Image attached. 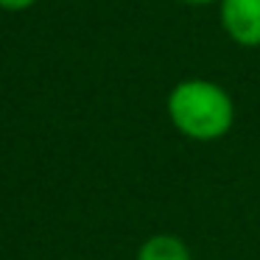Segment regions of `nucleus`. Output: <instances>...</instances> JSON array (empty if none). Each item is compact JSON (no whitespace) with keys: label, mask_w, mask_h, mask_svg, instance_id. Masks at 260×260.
Listing matches in <instances>:
<instances>
[{"label":"nucleus","mask_w":260,"mask_h":260,"mask_svg":"<svg viewBox=\"0 0 260 260\" xmlns=\"http://www.w3.org/2000/svg\"><path fill=\"white\" fill-rule=\"evenodd\" d=\"M165 112L182 137L196 143H215L230 135L235 123V101L232 95L210 79L176 81L168 92Z\"/></svg>","instance_id":"f257e3e1"},{"label":"nucleus","mask_w":260,"mask_h":260,"mask_svg":"<svg viewBox=\"0 0 260 260\" xmlns=\"http://www.w3.org/2000/svg\"><path fill=\"white\" fill-rule=\"evenodd\" d=\"M218 20L235 45L260 48V0H221Z\"/></svg>","instance_id":"f03ea898"},{"label":"nucleus","mask_w":260,"mask_h":260,"mask_svg":"<svg viewBox=\"0 0 260 260\" xmlns=\"http://www.w3.org/2000/svg\"><path fill=\"white\" fill-rule=\"evenodd\" d=\"M37 0H0V9H6V12H25Z\"/></svg>","instance_id":"20e7f679"},{"label":"nucleus","mask_w":260,"mask_h":260,"mask_svg":"<svg viewBox=\"0 0 260 260\" xmlns=\"http://www.w3.org/2000/svg\"><path fill=\"white\" fill-rule=\"evenodd\" d=\"M137 260H193V257L182 238L171 235V232H157V235L146 238L140 243Z\"/></svg>","instance_id":"7ed1b4c3"},{"label":"nucleus","mask_w":260,"mask_h":260,"mask_svg":"<svg viewBox=\"0 0 260 260\" xmlns=\"http://www.w3.org/2000/svg\"><path fill=\"white\" fill-rule=\"evenodd\" d=\"M185 6H213V3H221V0H179Z\"/></svg>","instance_id":"39448f33"}]
</instances>
